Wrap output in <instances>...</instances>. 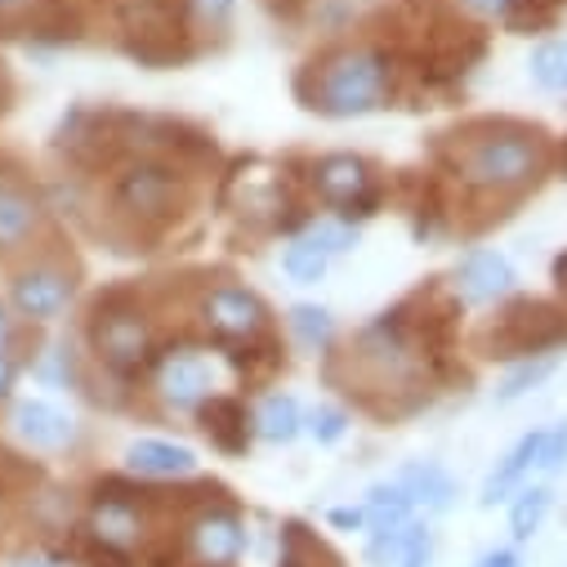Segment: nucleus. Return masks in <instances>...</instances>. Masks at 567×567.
I'll return each instance as SVG.
<instances>
[{
    "label": "nucleus",
    "mask_w": 567,
    "mask_h": 567,
    "mask_svg": "<svg viewBox=\"0 0 567 567\" xmlns=\"http://www.w3.org/2000/svg\"><path fill=\"white\" fill-rule=\"evenodd\" d=\"M545 171H549V148L527 125H487L465 138L456 157L461 184L487 197H518L536 188Z\"/></svg>",
    "instance_id": "f257e3e1"
},
{
    "label": "nucleus",
    "mask_w": 567,
    "mask_h": 567,
    "mask_svg": "<svg viewBox=\"0 0 567 567\" xmlns=\"http://www.w3.org/2000/svg\"><path fill=\"white\" fill-rule=\"evenodd\" d=\"M389 99V63L371 45H340L322 63H313L309 107L331 121H353Z\"/></svg>",
    "instance_id": "f03ea898"
},
{
    "label": "nucleus",
    "mask_w": 567,
    "mask_h": 567,
    "mask_svg": "<svg viewBox=\"0 0 567 567\" xmlns=\"http://www.w3.org/2000/svg\"><path fill=\"white\" fill-rule=\"evenodd\" d=\"M76 300V272L63 259L50 255H28L10 268V287H6V305L14 309L19 322L32 327H50L59 322Z\"/></svg>",
    "instance_id": "7ed1b4c3"
},
{
    "label": "nucleus",
    "mask_w": 567,
    "mask_h": 567,
    "mask_svg": "<svg viewBox=\"0 0 567 567\" xmlns=\"http://www.w3.org/2000/svg\"><path fill=\"white\" fill-rule=\"evenodd\" d=\"M153 349H157L153 318L130 300L99 305V313L90 318V353L112 375H134L138 367H148Z\"/></svg>",
    "instance_id": "20e7f679"
},
{
    "label": "nucleus",
    "mask_w": 567,
    "mask_h": 567,
    "mask_svg": "<svg viewBox=\"0 0 567 567\" xmlns=\"http://www.w3.org/2000/svg\"><path fill=\"white\" fill-rule=\"evenodd\" d=\"M112 206L134 224H166L184 206V184L162 162H130L112 179Z\"/></svg>",
    "instance_id": "39448f33"
},
{
    "label": "nucleus",
    "mask_w": 567,
    "mask_h": 567,
    "mask_svg": "<svg viewBox=\"0 0 567 567\" xmlns=\"http://www.w3.org/2000/svg\"><path fill=\"white\" fill-rule=\"evenodd\" d=\"M197 322L219 340H259L268 331V305L241 281H215L197 296Z\"/></svg>",
    "instance_id": "423d86ee"
},
{
    "label": "nucleus",
    "mask_w": 567,
    "mask_h": 567,
    "mask_svg": "<svg viewBox=\"0 0 567 567\" xmlns=\"http://www.w3.org/2000/svg\"><path fill=\"white\" fill-rule=\"evenodd\" d=\"M50 215L45 202L19 184V179H0V259H28L45 241Z\"/></svg>",
    "instance_id": "0eeeda50"
},
{
    "label": "nucleus",
    "mask_w": 567,
    "mask_h": 567,
    "mask_svg": "<svg viewBox=\"0 0 567 567\" xmlns=\"http://www.w3.org/2000/svg\"><path fill=\"white\" fill-rule=\"evenodd\" d=\"M153 389L166 411H197L215 398V362L202 349H175L162 358Z\"/></svg>",
    "instance_id": "6e6552de"
},
{
    "label": "nucleus",
    "mask_w": 567,
    "mask_h": 567,
    "mask_svg": "<svg viewBox=\"0 0 567 567\" xmlns=\"http://www.w3.org/2000/svg\"><path fill=\"white\" fill-rule=\"evenodd\" d=\"M518 287V272L501 250H470L456 268V291L465 305H501Z\"/></svg>",
    "instance_id": "1a4fd4ad"
},
{
    "label": "nucleus",
    "mask_w": 567,
    "mask_h": 567,
    "mask_svg": "<svg viewBox=\"0 0 567 567\" xmlns=\"http://www.w3.org/2000/svg\"><path fill=\"white\" fill-rule=\"evenodd\" d=\"M10 424H14L19 443L32 447V452H63L76 439V420L59 402H50V398H23V402H14Z\"/></svg>",
    "instance_id": "9d476101"
},
{
    "label": "nucleus",
    "mask_w": 567,
    "mask_h": 567,
    "mask_svg": "<svg viewBox=\"0 0 567 567\" xmlns=\"http://www.w3.org/2000/svg\"><path fill=\"white\" fill-rule=\"evenodd\" d=\"M188 545H193V554H197L202 567H233V563L241 558L246 532H241L237 514H228V509H206V514L193 518Z\"/></svg>",
    "instance_id": "9b49d317"
},
{
    "label": "nucleus",
    "mask_w": 567,
    "mask_h": 567,
    "mask_svg": "<svg viewBox=\"0 0 567 567\" xmlns=\"http://www.w3.org/2000/svg\"><path fill=\"white\" fill-rule=\"evenodd\" d=\"M197 452L184 443H166V439H134L125 447V470L138 478H193L197 474Z\"/></svg>",
    "instance_id": "f8f14e48"
},
{
    "label": "nucleus",
    "mask_w": 567,
    "mask_h": 567,
    "mask_svg": "<svg viewBox=\"0 0 567 567\" xmlns=\"http://www.w3.org/2000/svg\"><path fill=\"white\" fill-rule=\"evenodd\" d=\"M540 456H545V430L523 434V439L509 447V456L487 474L478 501H483V505H496V501H505L509 492L518 496V492H523V478H527V474H540Z\"/></svg>",
    "instance_id": "ddd939ff"
},
{
    "label": "nucleus",
    "mask_w": 567,
    "mask_h": 567,
    "mask_svg": "<svg viewBox=\"0 0 567 567\" xmlns=\"http://www.w3.org/2000/svg\"><path fill=\"white\" fill-rule=\"evenodd\" d=\"M313 184H318L322 202L349 206V202H358V197L371 188V166H367L358 153H327V157L313 166Z\"/></svg>",
    "instance_id": "4468645a"
},
{
    "label": "nucleus",
    "mask_w": 567,
    "mask_h": 567,
    "mask_svg": "<svg viewBox=\"0 0 567 567\" xmlns=\"http://www.w3.org/2000/svg\"><path fill=\"white\" fill-rule=\"evenodd\" d=\"M393 483L411 496L415 509H430V514H443V509H452V501H456V478H452L443 465H434V461H411V465H402V470L393 474Z\"/></svg>",
    "instance_id": "2eb2a0df"
},
{
    "label": "nucleus",
    "mask_w": 567,
    "mask_h": 567,
    "mask_svg": "<svg viewBox=\"0 0 567 567\" xmlns=\"http://www.w3.org/2000/svg\"><path fill=\"white\" fill-rule=\"evenodd\" d=\"M367 558L380 563V567H430V558H434V536H430V527H424V523H406V527H398V532L371 536Z\"/></svg>",
    "instance_id": "dca6fc26"
},
{
    "label": "nucleus",
    "mask_w": 567,
    "mask_h": 567,
    "mask_svg": "<svg viewBox=\"0 0 567 567\" xmlns=\"http://www.w3.org/2000/svg\"><path fill=\"white\" fill-rule=\"evenodd\" d=\"M250 424H255L259 443H268V447H291V443L305 434V406H300L291 393H268V398L255 406Z\"/></svg>",
    "instance_id": "f3484780"
},
{
    "label": "nucleus",
    "mask_w": 567,
    "mask_h": 567,
    "mask_svg": "<svg viewBox=\"0 0 567 567\" xmlns=\"http://www.w3.org/2000/svg\"><path fill=\"white\" fill-rule=\"evenodd\" d=\"M90 527H94V536L103 545L125 549V545H134L138 536H144V514H138L130 501H121V496H103L90 509Z\"/></svg>",
    "instance_id": "a211bd4d"
},
{
    "label": "nucleus",
    "mask_w": 567,
    "mask_h": 567,
    "mask_svg": "<svg viewBox=\"0 0 567 567\" xmlns=\"http://www.w3.org/2000/svg\"><path fill=\"white\" fill-rule=\"evenodd\" d=\"M362 509H367V532H371V536H384V532H398V527L415 523V505H411V496H406L393 478H389V483H375V487L367 492Z\"/></svg>",
    "instance_id": "6ab92c4d"
},
{
    "label": "nucleus",
    "mask_w": 567,
    "mask_h": 567,
    "mask_svg": "<svg viewBox=\"0 0 567 567\" xmlns=\"http://www.w3.org/2000/svg\"><path fill=\"white\" fill-rule=\"evenodd\" d=\"M287 327H291L296 344L309 349V353H322V349L336 340V318H331V309H322V305H296V309L287 313Z\"/></svg>",
    "instance_id": "aec40b11"
},
{
    "label": "nucleus",
    "mask_w": 567,
    "mask_h": 567,
    "mask_svg": "<svg viewBox=\"0 0 567 567\" xmlns=\"http://www.w3.org/2000/svg\"><path fill=\"white\" fill-rule=\"evenodd\" d=\"M327 268H331V255L313 237H296L287 250H281V272H287L291 281H300V287H313V281H322Z\"/></svg>",
    "instance_id": "412c9836"
},
{
    "label": "nucleus",
    "mask_w": 567,
    "mask_h": 567,
    "mask_svg": "<svg viewBox=\"0 0 567 567\" xmlns=\"http://www.w3.org/2000/svg\"><path fill=\"white\" fill-rule=\"evenodd\" d=\"M549 505H554V492L549 487H523L514 496V505H509V532H514V540H532L540 532Z\"/></svg>",
    "instance_id": "4be33fe9"
},
{
    "label": "nucleus",
    "mask_w": 567,
    "mask_h": 567,
    "mask_svg": "<svg viewBox=\"0 0 567 567\" xmlns=\"http://www.w3.org/2000/svg\"><path fill=\"white\" fill-rule=\"evenodd\" d=\"M527 68H532V81H536L540 90L567 94V41H545V45H536L532 59H527Z\"/></svg>",
    "instance_id": "5701e85b"
},
{
    "label": "nucleus",
    "mask_w": 567,
    "mask_h": 567,
    "mask_svg": "<svg viewBox=\"0 0 567 567\" xmlns=\"http://www.w3.org/2000/svg\"><path fill=\"white\" fill-rule=\"evenodd\" d=\"M305 434L318 443V447H331L349 434V411L336 406V402H318L309 415H305Z\"/></svg>",
    "instance_id": "b1692460"
},
{
    "label": "nucleus",
    "mask_w": 567,
    "mask_h": 567,
    "mask_svg": "<svg viewBox=\"0 0 567 567\" xmlns=\"http://www.w3.org/2000/svg\"><path fill=\"white\" fill-rule=\"evenodd\" d=\"M554 371V358L549 353H536V358H523L505 380H501V389H496V398L501 402H514V398H523L527 389H536L545 375Z\"/></svg>",
    "instance_id": "393cba45"
},
{
    "label": "nucleus",
    "mask_w": 567,
    "mask_h": 567,
    "mask_svg": "<svg viewBox=\"0 0 567 567\" xmlns=\"http://www.w3.org/2000/svg\"><path fill=\"white\" fill-rule=\"evenodd\" d=\"M305 237H313V241H318V246H322V250H327L331 259L358 246V233H353L349 224H340V219H318V224H313V228H309Z\"/></svg>",
    "instance_id": "a878e982"
},
{
    "label": "nucleus",
    "mask_w": 567,
    "mask_h": 567,
    "mask_svg": "<svg viewBox=\"0 0 567 567\" xmlns=\"http://www.w3.org/2000/svg\"><path fill=\"white\" fill-rule=\"evenodd\" d=\"M567 465V424L545 430V456H540V474H558Z\"/></svg>",
    "instance_id": "bb28decb"
},
{
    "label": "nucleus",
    "mask_w": 567,
    "mask_h": 567,
    "mask_svg": "<svg viewBox=\"0 0 567 567\" xmlns=\"http://www.w3.org/2000/svg\"><path fill=\"white\" fill-rule=\"evenodd\" d=\"M19 375H23V362L14 358V349H0V402H10V398H14Z\"/></svg>",
    "instance_id": "cd10ccee"
},
{
    "label": "nucleus",
    "mask_w": 567,
    "mask_h": 567,
    "mask_svg": "<svg viewBox=\"0 0 567 567\" xmlns=\"http://www.w3.org/2000/svg\"><path fill=\"white\" fill-rule=\"evenodd\" d=\"M474 567H523V554H518V549H509V545H496V549H487Z\"/></svg>",
    "instance_id": "c85d7f7f"
},
{
    "label": "nucleus",
    "mask_w": 567,
    "mask_h": 567,
    "mask_svg": "<svg viewBox=\"0 0 567 567\" xmlns=\"http://www.w3.org/2000/svg\"><path fill=\"white\" fill-rule=\"evenodd\" d=\"M331 527H344V532H362L367 527V509L362 505H344V509H331Z\"/></svg>",
    "instance_id": "c756f323"
},
{
    "label": "nucleus",
    "mask_w": 567,
    "mask_h": 567,
    "mask_svg": "<svg viewBox=\"0 0 567 567\" xmlns=\"http://www.w3.org/2000/svg\"><path fill=\"white\" fill-rule=\"evenodd\" d=\"M14 340H19V318L6 300H0V349H14Z\"/></svg>",
    "instance_id": "7c9ffc66"
},
{
    "label": "nucleus",
    "mask_w": 567,
    "mask_h": 567,
    "mask_svg": "<svg viewBox=\"0 0 567 567\" xmlns=\"http://www.w3.org/2000/svg\"><path fill=\"white\" fill-rule=\"evenodd\" d=\"M461 6L470 10V14H478V19H496V14H505L514 0H461Z\"/></svg>",
    "instance_id": "2f4dec72"
},
{
    "label": "nucleus",
    "mask_w": 567,
    "mask_h": 567,
    "mask_svg": "<svg viewBox=\"0 0 567 567\" xmlns=\"http://www.w3.org/2000/svg\"><path fill=\"white\" fill-rule=\"evenodd\" d=\"M197 10H202V19L219 23V19H228V14H233V0H197Z\"/></svg>",
    "instance_id": "473e14b6"
},
{
    "label": "nucleus",
    "mask_w": 567,
    "mask_h": 567,
    "mask_svg": "<svg viewBox=\"0 0 567 567\" xmlns=\"http://www.w3.org/2000/svg\"><path fill=\"white\" fill-rule=\"evenodd\" d=\"M32 6V0H0V19H14V14H23Z\"/></svg>",
    "instance_id": "72a5a7b5"
},
{
    "label": "nucleus",
    "mask_w": 567,
    "mask_h": 567,
    "mask_svg": "<svg viewBox=\"0 0 567 567\" xmlns=\"http://www.w3.org/2000/svg\"><path fill=\"white\" fill-rule=\"evenodd\" d=\"M14 567H63V563H54V558H45V554H32V558H23V563H14Z\"/></svg>",
    "instance_id": "f704fd0d"
}]
</instances>
